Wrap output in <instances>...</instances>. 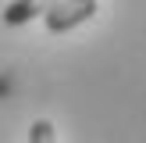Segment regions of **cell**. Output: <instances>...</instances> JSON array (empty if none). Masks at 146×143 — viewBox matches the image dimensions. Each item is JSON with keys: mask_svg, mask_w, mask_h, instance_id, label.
<instances>
[{"mask_svg": "<svg viewBox=\"0 0 146 143\" xmlns=\"http://www.w3.org/2000/svg\"><path fill=\"white\" fill-rule=\"evenodd\" d=\"M96 7H100L96 0H61L57 7H50L43 14V25H46V32H71L82 21H89L96 14Z\"/></svg>", "mask_w": 146, "mask_h": 143, "instance_id": "6da1fadb", "label": "cell"}, {"mask_svg": "<svg viewBox=\"0 0 146 143\" xmlns=\"http://www.w3.org/2000/svg\"><path fill=\"white\" fill-rule=\"evenodd\" d=\"M61 0H11L4 7V21L7 25H25L29 18H43L50 7H57Z\"/></svg>", "mask_w": 146, "mask_h": 143, "instance_id": "7a4b0ae2", "label": "cell"}, {"mask_svg": "<svg viewBox=\"0 0 146 143\" xmlns=\"http://www.w3.org/2000/svg\"><path fill=\"white\" fill-rule=\"evenodd\" d=\"M29 143H57V132L46 118H36L32 129H29Z\"/></svg>", "mask_w": 146, "mask_h": 143, "instance_id": "3957f363", "label": "cell"}]
</instances>
